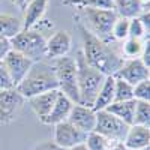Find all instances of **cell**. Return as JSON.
Returning a JSON list of instances; mask_svg holds the SVG:
<instances>
[{
    "label": "cell",
    "instance_id": "1",
    "mask_svg": "<svg viewBox=\"0 0 150 150\" xmlns=\"http://www.w3.org/2000/svg\"><path fill=\"white\" fill-rule=\"evenodd\" d=\"M78 30L83 41V56L92 68L104 74L105 77H114L123 63V56L111 44H105L95 38L86 29L83 23H78Z\"/></svg>",
    "mask_w": 150,
    "mask_h": 150
},
{
    "label": "cell",
    "instance_id": "2",
    "mask_svg": "<svg viewBox=\"0 0 150 150\" xmlns=\"http://www.w3.org/2000/svg\"><path fill=\"white\" fill-rule=\"evenodd\" d=\"M15 90L26 99H30L36 95H41L45 92L59 90L54 68L45 62H36L32 65L23 81L15 87Z\"/></svg>",
    "mask_w": 150,
    "mask_h": 150
},
{
    "label": "cell",
    "instance_id": "3",
    "mask_svg": "<svg viewBox=\"0 0 150 150\" xmlns=\"http://www.w3.org/2000/svg\"><path fill=\"white\" fill-rule=\"evenodd\" d=\"M74 59L77 65V87L80 104L86 107H93L98 92L105 80V75L87 63L81 50H78Z\"/></svg>",
    "mask_w": 150,
    "mask_h": 150
},
{
    "label": "cell",
    "instance_id": "4",
    "mask_svg": "<svg viewBox=\"0 0 150 150\" xmlns=\"http://www.w3.org/2000/svg\"><path fill=\"white\" fill-rule=\"evenodd\" d=\"M86 20V29L95 38L105 44H112V26L117 20V14L111 9H81Z\"/></svg>",
    "mask_w": 150,
    "mask_h": 150
},
{
    "label": "cell",
    "instance_id": "5",
    "mask_svg": "<svg viewBox=\"0 0 150 150\" xmlns=\"http://www.w3.org/2000/svg\"><path fill=\"white\" fill-rule=\"evenodd\" d=\"M54 74L57 80V89L60 93L68 96L74 104H80L78 87H77V65L75 59L69 56H63L54 59Z\"/></svg>",
    "mask_w": 150,
    "mask_h": 150
},
{
    "label": "cell",
    "instance_id": "6",
    "mask_svg": "<svg viewBox=\"0 0 150 150\" xmlns=\"http://www.w3.org/2000/svg\"><path fill=\"white\" fill-rule=\"evenodd\" d=\"M45 42L47 39L44 35L32 29L21 30L18 35H15L11 39V47L14 51H18L33 63H36V62H42V59L45 57Z\"/></svg>",
    "mask_w": 150,
    "mask_h": 150
},
{
    "label": "cell",
    "instance_id": "7",
    "mask_svg": "<svg viewBox=\"0 0 150 150\" xmlns=\"http://www.w3.org/2000/svg\"><path fill=\"white\" fill-rule=\"evenodd\" d=\"M128 129H129V125L122 122L116 116H112L111 112H108L105 110L96 111L95 132L105 137L110 143H119V141L123 143Z\"/></svg>",
    "mask_w": 150,
    "mask_h": 150
},
{
    "label": "cell",
    "instance_id": "8",
    "mask_svg": "<svg viewBox=\"0 0 150 150\" xmlns=\"http://www.w3.org/2000/svg\"><path fill=\"white\" fill-rule=\"evenodd\" d=\"M26 102L15 89L0 92V125L12 123L23 110V105Z\"/></svg>",
    "mask_w": 150,
    "mask_h": 150
},
{
    "label": "cell",
    "instance_id": "9",
    "mask_svg": "<svg viewBox=\"0 0 150 150\" xmlns=\"http://www.w3.org/2000/svg\"><path fill=\"white\" fill-rule=\"evenodd\" d=\"M114 77L129 83L131 86H135L150 78V69L144 66L140 59H125Z\"/></svg>",
    "mask_w": 150,
    "mask_h": 150
},
{
    "label": "cell",
    "instance_id": "10",
    "mask_svg": "<svg viewBox=\"0 0 150 150\" xmlns=\"http://www.w3.org/2000/svg\"><path fill=\"white\" fill-rule=\"evenodd\" d=\"M86 137H87V134L77 129L68 120L54 125V140L53 141L65 150H69L74 146H78V144L84 143Z\"/></svg>",
    "mask_w": 150,
    "mask_h": 150
},
{
    "label": "cell",
    "instance_id": "11",
    "mask_svg": "<svg viewBox=\"0 0 150 150\" xmlns=\"http://www.w3.org/2000/svg\"><path fill=\"white\" fill-rule=\"evenodd\" d=\"M68 122L84 134L93 132L95 126H96V111L92 107L74 104L69 116H68Z\"/></svg>",
    "mask_w": 150,
    "mask_h": 150
},
{
    "label": "cell",
    "instance_id": "12",
    "mask_svg": "<svg viewBox=\"0 0 150 150\" xmlns=\"http://www.w3.org/2000/svg\"><path fill=\"white\" fill-rule=\"evenodd\" d=\"M3 63L11 75L12 78V83L14 86L17 87L23 78L26 77V74L29 72V69L32 68L33 62L29 60L27 57H24L23 54H20L18 51H14V50H11V51L6 54V57L3 59Z\"/></svg>",
    "mask_w": 150,
    "mask_h": 150
},
{
    "label": "cell",
    "instance_id": "13",
    "mask_svg": "<svg viewBox=\"0 0 150 150\" xmlns=\"http://www.w3.org/2000/svg\"><path fill=\"white\" fill-rule=\"evenodd\" d=\"M72 48V36L66 30H59L51 35L45 42V57L50 59H59L68 56Z\"/></svg>",
    "mask_w": 150,
    "mask_h": 150
},
{
    "label": "cell",
    "instance_id": "14",
    "mask_svg": "<svg viewBox=\"0 0 150 150\" xmlns=\"http://www.w3.org/2000/svg\"><path fill=\"white\" fill-rule=\"evenodd\" d=\"M59 90H51V92H45L41 95H36L30 99H27V102L30 105V108L33 110V112L36 114V117L39 119L41 122H44L48 114L51 112L54 104H56V99L59 96Z\"/></svg>",
    "mask_w": 150,
    "mask_h": 150
},
{
    "label": "cell",
    "instance_id": "15",
    "mask_svg": "<svg viewBox=\"0 0 150 150\" xmlns=\"http://www.w3.org/2000/svg\"><path fill=\"white\" fill-rule=\"evenodd\" d=\"M123 144L128 147V150H141L150 147V126L131 125Z\"/></svg>",
    "mask_w": 150,
    "mask_h": 150
},
{
    "label": "cell",
    "instance_id": "16",
    "mask_svg": "<svg viewBox=\"0 0 150 150\" xmlns=\"http://www.w3.org/2000/svg\"><path fill=\"white\" fill-rule=\"evenodd\" d=\"M50 0H30L24 9V18H23V30H32L36 27V24L42 20L45 15V11L48 8Z\"/></svg>",
    "mask_w": 150,
    "mask_h": 150
},
{
    "label": "cell",
    "instance_id": "17",
    "mask_svg": "<svg viewBox=\"0 0 150 150\" xmlns=\"http://www.w3.org/2000/svg\"><path fill=\"white\" fill-rule=\"evenodd\" d=\"M72 107H74V102L71 101V99L68 96H65L63 93H59L51 112H50L48 117L42 123L44 125H53V126H54V125H57L60 122L68 120V116H69Z\"/></svg>",
    "mask_w": 150,
    "mask_h": 150
},
{
    "label": "cell",
    "instance_id": "18",
    "mask_svg": "<svg viewBox=\"0 0 150 150\" xmlns=\"http://www.w3.org/2000/svg\"><path fill=\"white\" fill-rule=\"evenodd\" d=\"M147 8L149 3H143L141 0H114V12L117 17L126 20L137 18Z\"/></svg>",
    "mask_w": 150,
    "mask_h": 150
},
{
    "label": "cell",
    "instance_id": "19",
    "mask_svg": "<svg viewBox=\"0 0 150 150\" xmlns=\"http://www.w3.org/2000/svg\"><path fill=\"white\" fill-rule=\"evenodd\" d=\"M112 102H114V77H105L92 108L95 111H101L105 110Z\"/></svg>",
    "mask_w": 150,
    "mask_h": 150
},
{
    "label": "cell",
    "instance_id": "20",
    "mask_svg": "<svg viewBox=\"0 0 150 150\" xmlns=\"http://www.w3.org/2000/svg\"><path fill=\"white\" fill-rule=\"evenodd\" d=\"M134 108H135V101H125V102H112L105 108V111L111 112L126 125H132V117H134Z\"/></svg>",
    "mask_w": 150,
    "mask_h": 150
},
{
    "label": "cell",
    "instance_id": "21",
    "mask_svg": "<svg viewBox=\"0 0 150 150\" xmlns=\"http://www.w3.org/2000/svg\"><path fill=\"white\" fill-rule=\"evenodd\" d=\"M21 30H23V23L20 18L9 14H0V35L2 36L12 39Z\"/></svg>",
    "mask_w": 150,
    "mask_h": 150
},
{
    "label": "cell",
    "instance_id": "22",
    "mask_svg": "<svg viewBox=\"0 0 150 150\" xmlns=\"http://www.w3.org/2000/svg\"><path fill=\"white\" fill-rule=\"evenodd\" d=\"M65 6H74L80 9H111L114 11L112 0H63Z\"/></svg>",
    "mask_w": 150,
    "mask_h": 150
},
{
    "label": "cell",
    "instance_id": "23",
    "mask_svg": "<svg viewBox=\"0 0 150 150\" xmlns=\"http://www.w3.org/2000/svg\"><path fill=\"white\" fill-rule=\"evenodd\" d=\"M144 41L134 39V38L125 39L123 45H122V56H123V59H140V56L143 53V48H144Z\"/></svg>",
    "mask_w": 150,
    "mask_h": 150
},
{
    "label": "cell",
    "instance_id": "24",
    "mask_svg": "<svg viewBox=\"0 0 150 150\" xmlns=\"http://www.w3.org/2000/svg\"><path fill=\"white\" fill-rule=\"evenodd\" d=\"M132 125H140V126H149L150 125V102L135 101Z\"/></svg>",
    "mask_w": 150,
    "mask_h": 150
},
{
    "label": "cell",
    "instance_id": "25",
    "mask_svg": "<svg viewBox=\"0 0 150 150\" xmlns=\"http://www.w3.org/2000/svg\"><path fill=\"white\" fill-rule=\"evenodd\" d=\"M134 101V86L114 77V102Z\"/></svg>",
    "mask_w": 150,
    "mask_h": 150
},
{
    "label": "cell",
    "instance_id": "26",
    "mask_svg": "<svg viewBox=\"0 0 150 150\" xmlns=\"http://www.w3.org/2000/svg\"><path fill=\"white\" fill-rule=\"evenodd\" d=\"M87 150H107L110 141L105 138V137L99 135L98 132H89L86 137V141H84Z\"/></svg>",
    "mask_w": 150,
    "mask_h": 150
},
{
    "label": "cell",
    "instance_id": "27",
    "mask_svg": "<svg viewBox=\"0 0 150 150\" xmlns=\"http://www.w3.org/2000/svg\"><path fill=\"white\" fill-rule=\"evenodd\" d=\"M129 38V20L117 17L114 26H112V39L125 41Z\"/></svg>",
    "mask_w": 150,
    "mask_h": 150
},
{
    "label": "cell",
    "instance_id": "28",
    "mask_svg": "<svg viewBox=\"0 0 150 150\" xmlns=\"http://www.w3.org/2000/svg\"><path fill=\"white\" fill-rule=\"evenodd\" d=\"M134 101L150 102V78L134 86Z\"/></svg>",
    "mask_w": 150,
    "mask_h": 150
},
{
    "label": "cell",
    "instance_id": "29",
    "mask_svg": "<svg viewBox=\"0 0 150 150\" xmlns=\"http://www.w3.org/2000/svg\"><path fill=\"white\" fill-rule=\"evenodd\" d=\"M129 38H134V39H141V41H144V39L149 38V33L143 27V24L138 20V17L129 20Z\"/></svg>",
    "mask_w": 150,
    "mask_h": 150
},
{
    "label": "cell",
    "instance_id": "30",
    "mask_svg": "<svg viewBox=\"0 0 150 150\" xmlns=\"http://www.w3.org/2000/svg\"><path fill=\"white\" fill-rule=\"evenodd\" d=\"M11 89H15V86L12 83V78L3 63V60H0V92L11 90Z\"/></svg>",
    "mask_w": 150,
    "mask_h": 150
},
{
    "label": "cell",
    "instance_id": "31",
    "mask_svg": "<svg viewBox=\"0 0 150 150\" xmlns=\"http://www.w3.org/2000/svg\"><path fill=\"white\" fill-rule=\"evenodd\" d=\"M11 50H12V47H11V39H8V38H5V36L0 35V60H3Z\"/></svg>",
    "mask_w": 150,
    "mask_h": 150
},
{
    "label": "cell",
    "instance_id": "32",
    "mask_svg": "<svg viewBox=\"0 0 150 150\" xmlns=\"http://www.w3.org/2000/svg\"><path fill=\"white\" fill-rule=\"evenodd\" d=\"M140 60L144 63V66H147L150 69V41H149V38L144 41V48H143V53L140 56Z\"/></svg>",
    "mask_w": 150,
    "mask_h": 150
},
{
    "label": "cell",
    "instance_id": "33",
    "mask_svg": "<svg viewBox=\"0 0 150 150\" xmlns=\"http://www.w3.org/2000/svg\"><path fill=\"white\" fill-rule=\"evenodd\" d=\"M32 150H65V149H62L60 146H57L54 141H45V143L38 144V146L33 147Z\"/></svg>",
    "mask_w": 150,
    "mask_h": 150
},
{
    "label": "cell",
    "instance_id": "34",
    "mask_svg": "<svg viewBox=\"0 0 150 150\" xmlns=\"http://www.w3.org/2000/svg\"><path fill=\"white\" fill-rule=\"evenodd\" d=\"M138 20L141 21V24H143V27L146 29V32L149 33L150 32V12H149V8L147 9H144L141 14L138 15Z\"/></svg>",
    "mask_w": 150,
    "mask_h": 150
},
{
    "label": "cell",
    "instance_id": "35",
    "mask_svg": "<svg viewBox=\"0 0 150 150\" xmlns=\"http://www.w3.org/2000/svg\"><path fill=\"white\" fill-rule=\"evenodd\" d=\"M107 150H128V147L125 146L123 143H110L108 144V147H107Z\"/></svg>",
    "mask_w": 150,
    "mask_h": 150
},
{
    "label": "cell",
    "instance_id": "36",
    "mask_svg": "<svg viewBox=\"0 0 150 150\" xmlns=\"http://www.w3.org/2000/svg\"><path fill=\"white\" fill-rule=\"evenodd\" d=\"M12 2V5H15L21 12H24V9H26V6H27V3L30 2V0H11Z\"/></svg>",
    "mask_w": 150,
    "mask_h": 150
},
{
    "label": "cell",
    "instance_id": "37",
    "mask_svg": "<svg viewBox=\"0 0 150 150\" xmlns=\"http://www.w3.org/2000/svg\"><path fill=\"white\" fill-rule=\"evenodd\" d=\"M69 150H87V147H86V144H84V143H81V144H78V146L71 147Z\"/></svg>",
    "mask_w": 150,
    "mask_h": 150
},
{
    "label": "cell",
    "instance_id": "38",
    "mask_svg": "<svg viewBox=\"0 0 150 150\" xmlns=\"http://www.w3.org/2000/svg\"><path fill=\"white\" fill-rule=\"evenodd\" d=\"M141 2H143V3H149V2H150V0H141Z\"/></svg>",
    "mask_w": 150,
    "mask_h": 150
},
{
    "label": "cell",
    "instance_id": "39",
    "mask_svg": "<svg viewBox=\"0 0 150 150\" xmlns=\"http://www.w3.org/2000/svg\"><path fill=\"white\" fill-rule=\"evenodd\" d=\"M141 150H150V147H147V149H141Z\"/></svg>",
    "mask_w": 150,
    "mask_h": 150
},
{
    "label": "cell",
    "instance_id": "40",
    "mask_svg": "<svg viewBox=\"0 0 150 150\" xmlns=\"http://www.w3.org/2000/svg\"><path fill=\"white\" fill-rule=\"evenodd\" d=\"M112 2H114V0H112Z\"/></svg>",
    "mask_w": 150,
    "mask_h": 150
}]
</instances>
